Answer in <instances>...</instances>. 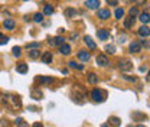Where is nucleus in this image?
Here are the masks:
<instances>
[{
	"instance_id": "f704fd0d",
	"label": "nucleus",
	"mask_w": 150,
	"mask_h": 127,
	"mask_svg": "<svg viewBox=\"0 0 150 127\" xmlns=\"http://www.w3.org/2000/svg\"><path fill=\"white\" fill-rule=\"evenodd\" d=\"M12 52H13L15 56H20V48H19V46H15V48L12 49Z\"/></svg>"
},
{
	"instance_id": "39448f33",
	"label": "nucleus",
	"mask_w": 150,
	"mask_h": 127,
	"mask_svg": "<svg viewBox=\"0 0 150 127\" xmlns=\"http://www.w3.org/2000/svg\"><path fill=\"white\" fill-rule=\"evenodd\" d=\"M65 39L62 38V36H55V38H52L51 41H49V45H52V46H62L65 42H64Z\"/></svg>"
},
{
	"instance_id": "b1692460",
	"label": "nucleus",
	"mask_w": 150,
	"mask_h": 127,
	"mask_svg": "<svg viewBox=\"0 0 150 127\" xmlns=\"http://www.w3.org/2000/svg\"><path fill=\"white\" fill-rule=\"evenodd\" d=\"M88 82H90V84H97V82H98V77H97L94 72L88 74Z\"/></svg>"
},
{
	"instance_id": "412c9836",
	"label": "nucleus",
	"mask_w": 150,
	"mask_h": 127,
	"mask_svg": "<svg viewBox=\"0 0 150 127\" xmlns=\"http://www.w3.org/2000/svg\"><path fill=\"white\" fill-rule=\"evenodd\" d=\"M64 15H65L67 18H74V16L77 15V10H75V9H72V7H68V9H65V10H64Z\"/></svg>"
},
{
	"instance_id": "f257e3e1",
	"label": "nucleus",
	"mask_w": 150,
	"mask_h": 127,
	"mask_svg": "<svg viewBox=\"0 0 150 127\" xmlns=\"http://www.w3.org/2000/svg\"><path fill=\"white\" fill-rule=\"evenodd\" d=\"M0 100H2V103L6 107H9L10 110H19L22 107V100L16 94H5V95L0 97Z\"/></svg>"
},
{
	"instance_id": "ea45409f",
	"label": "nucleus",
	"mask_w": 150,
	"mask_h": 127,
	"mask_svg": "<svg viewBox=\"0 0 150 127\" xmlns=\"http://www.w3.org/2000/svg\"><path fill=\"white\" fill-rule=\"evenodd\" d=\"M140 45H143V46H146V48H150V42H144V41H143Z\"/></svg>"
},
{
	"instance_id": "4be33fe9",
	"label": "nucleus",
	"mask_w": 150,
	"mask_h": 127,
	"mask_svg": "<svg viewBox=\"0 0 150 127\" xmlns=\"http://www.w3.org/2000/svg\"><path fill=\"white\" fill-rule=\"evenodd\" d=\"M97 35H98V38H100L101 41H105V39L108 38V31H105V29H100V31L97 32Z\"/></svg>"
},
{
	"instance_id": "c03bdc74",
	"label": "nucleus",
	"mask_w": 150,
	"mask_h": 127,
	"mask_svg": "<svg viewBox=\"0 0 150 127\" xmlns=\"http://www.w3.org/2000/svg\"><path fill=\"white\" fill-rule=\"evenodd\" d=\"M147 81H150V71H149V74H147Z\"/></svg>"
},
{
	"instance_id": "5701e85b",
	"label": "nucleus",
	"mask_w": 150,
	"mask_h": 127,
	"mask_svg": "<svg viewBox=\"0 0 150 127\" xmlns=\"http://www.w3.org/2000/svg\"><path fill=\"white\" fill-rule=\"evenodd\" d=\"M15 124H16L18 127H29V126H28V123H26L22 117H18V118L15 120Z\"/></svg>"
},
{
	"instance_id": "37998d69",
	"label": "nucleus",
	"mask_w": 150,
	"mask_h": 127,
	"mask_svg": "<svg viewBox=\"0 0 150 127\" xmlns=\"http://www.w3.org/2000/svg\"><path fill=\"white\" fill-rule=\"evenodd\" d=\"M29 110H31V111H36L38 108H36V107H29Z\"/></svg>"
},
{
	"instance_id": "7ed1b4c3",
	"label": "nucleus",
	"mask_w": 150,
	"mask_h": 127,
	"mask_svg": "<svg viewBox=\"0 0 150 127\" xmlns=\"http://www.w3.org/2000/svg\"><path fill=\"white\" fill-rule=\"evenodd\" d=\"M91 97H92V100H94V101H97V103H102V101L105 100V94H104L101 90H98V88L92 90Z\"/></svg>"
},
{
	"instance_id": "aec40b11",
	"label": "nucleus",
	"mask_w": 150,
	"mask_h": 127,
	"mask_svg": "<svg viewBox=\"0 0 150 127\" xmlns=\"http://www.w3.org/2000/svg\"><path fill=\"white\" fill-rule=\"evenodd\" d=\"M108 124H110V126H114V127H118V126L121 124V121H120L118 117H110V118H108Z\"/></svg>"
},
{
	"instance_id": "f8f14e48",
	"label": "nucleus",
	"mask_w": 150,
	"mask_h": 127,
	"mask_svg": "<svg viewBox=\"0 0 150 127\" xmlns=\"http://www.w3.org/2000/svg\"><path fill=\"white\" fill-rule=\"evenodd\" d=\"M140 49H141V45H140L138 42L130 43V52H131V54H137V52H140Z\"/></svg>"
},
{
	"instance_id": "2eb2a0df",
	"label": "nucleus",
	"mask_w": 150,
	"mask_h": 127,
	"mask_svg": "<svg viewBox=\"0 0 150 127\" xmlns=\"http://www.w3.org/2000/svg\"><path fill=\"white\" fill-rule=\"evenodd\" d=\"M84 41H85V43L88 45V48H90V49H95V48H97V45H95V42L92 41V38H91V36H85V38H84Z\"/></svg>"
},
{
	"instance_id": "f03ea898",
	"label": "nucleus",
	"mask_w": 150,
	"mask_h": 127,
	"mask_svg": "<svg viewBox=\"0 0 150 127\" xmlns=\"http://www.w3.org/2000/svg\"><path fill=\"white\" fill-rule=\"evenodd\" d=\"M84 98H85L84 91H82V92H78V88L75 87V88L72 90V100H74L77 104H84Z\"/></svg>"
},
{
	"instance_id": "cd10ccee",
	"label": "nucleus",
	"mask_w": 150,
	"mask_h": 127,
	"mask_svg": "<svg viewBox=\"0 0 150 127\" xmlns=\"http://www.w3.org/2000/svg\"><path fill=\"white\" fill-rule=\"evenodd\" d=\"M68 64H69V67H71V68H75V69H79V71H81V69H84V65H78L75 61H71V62H68Z\"/></svg>"
},
{
	"instance_id": "9b49d317",
	"label": "nucleus",
	"mask_w": 150,
	"mask_h": 127,
	"mask_svg": "<svg viewBox=\"0 0 150 127\" xmlns=\"http://www.w3.org/2000/svg\"><path fill=\"white\" fill-rule=\"evenodd\" d=\"M138 35H140L141 38H147V36L150 35V29H149L147 26H144V25H143V26L138 29Z\"/></svg>"
},
{
	"instance_id": "a211bd4d",
	"label": "nucleus",
	"mask_w": 150,
	"mask_h": 127,
	"mask_svg": "<svg viewBox=\"0 0 150 127\" xmlns=\"http://www.w3.org/2000/svg\"><path fill=\"white\" fill-rule=\"evenodd\" d=\"M42 62L43 64H51L52 62V52H45L42 55Z\"/></svg>"
},
{
	"instance_id": "ddd939ff",
	"label": "nucleus",
	"mask_w": 150,
	"mask_h": 127,
	"mask_svg": "<svg viewBox=\"0 0 150 127\" xmlns=\"http://www.w3.org/2000/svg\"><path fill=\"white\" fill-rule=\"evenodd\" d=\"M16 71H18L19 74H26V72H28V64H25V62H20V64H18V67H16Z\"/></svg>"
},
{
	"instance_id": "20e7f679",
	"label": "nucleus",
	"mask_w": 150,
	"mask_h": 127,
	"mask_svg": "<svg viewBox=\"0 0 150 127\" xmlns=\"http://www.w3.org/2000/svg\"><path fill=\"white\" fill-rule=\"evenodd\" d=\"M118 68H120L121 71L127 72V71L133 69V64H131V62H130L128 59H121V61L118 62Z\"/></svg>"
},
{
	"instance_id": "c756f323",
	"label": "nucleus",
	"mask_w": 150,
	"mask_h": 127,
	"mask_svg": "<svg viewBox=\"0 0 150 127\" xmlns=\"http://www.w3.org/2000/svg\"><path fill=\"white\" fill-rule=\"evenodd\" d=\"M41 46L39 42H32V43H28V49H38Z\"/></svg>"
},
{
	"instance_id": "393cba45",
	"label": "nucleus",
	"mask_w": 150,
	"mask_h": 127,
	"mask_svg": "<svg viewBox=\"0 0 150 127\" xmlns=\"http://www.w3.org/2000/svg\"><path fill=\"white\" fill-rule=\"evenodd\" d=\"M138 19H140V22H141V23H144V25H146V23H149V22H150V16H149V15H147V13H141V15H140V18H138Z\"/></svg>"
},
{
	"instance_id": "4c0bfd02",
	"label": "nucleus",
	"mask_w": 150,
	"mask_h": 127,
	"mask_svg": "<svg viewBox=\"0 0 150 127\" xmlns=\"http://www.w3.org/2000/svg\"><path fill=\"white\" fill-rule=\"evenodd\" d=\"M107 3H108L110 6H117V3H118V0H107Z\"/></svg>"
},
{
	"instance_id": "c85d7f7f",
	"label": "nucleus",
	"mask_w": 150,
	"mask_h": 127,
	"mask_svg": "<svg viewBox=\"0 0 150 127\" xmlns=\"http://www.w3.org/2000/svg\"><path fill=\"white\" fill-rule=\"evenodd\" d=\"M33 20H35L36 23H41V22L43 20V15H42V13H35V16H33Z\"/></svg>"
},
{
	"instance_id": "4468645a",
	"label": "nucleus",
	"mask_w": 150,
	"mask_h": 127,
	"mask_svg": "<svg viewBox=\"0 0 150 127\" xmlns=\"http://www.w3.org/2000/svg\"><path fill=\"white\" fill-rule=\"evenodd\" d=\"M3 26H5L6 29H9V31H13V29H15V20H13V19H6L5 23H3Z\"/></svg>"
},
{
	"instance_id": "e433bc0d",
	"label": "nucleus",
	"mask_w": 150,
	"mask_h": 127,
	"mask_svg": "<svg viewBox=\"0 0 150 127\" xmlns=\"http://www.w3.org/2000/svg\"><path fill=\"white\" fill-rule=\"evenodd\" d=\"M123 78H124V79H127V81H131V82H136V81H137V78H136V77H128V75H123Z\"/></svg>"
},
{
	"instance_id": "72a5a7b5",
	"label": "nucleus",
	"mask_w": 150,
	"mask_h": 127,
	"mask_svg": "<svg viewBox=\"0 0 150 127\" xmlns=\"http://www.w3.org/2000/svg\"><path fill=\"white\" fill-rule=\"evenodd\" d=\"M0 127H10L9 126V121L6 118H0Z\"/></svg>"
},
{
	"instance_id": "7c9ffc66",
	"label": "nucleus",
	"mask_w": 150,
	"mask_h": 127,
	"mask_svg": "<svg viewBox=\"0 0 150 127\" xmlns=\"http://www.w3.org/2000/svg\"><path fill=\"white\" fill-rule=\"evenodd\" d=\"M105 52L107 54H114L115 52V46L114 45H107L105 46Z\"/></svg>"
},
{
	"instance_id": "f3484780",
	"label": "nucleus",
	"mask_w": 150,
	"mask_h": 127,
	"mask_svg": "<svg viewBox=\"0 0 150 127\" xmlns=\"http://www.w3.org/2000/svg\"><path fill=\"white\" fill-rule=\"evenodd\" d=\"M78 58H79L81 61L87 62V61L90 59V52H87V51H79V52H78Z\"/></svg>"
},
{
	"instance_id": "6ab92c4d",
	"label": "nucleus",
	"mask_w": 150,
	"mask_h": 127,
	"mask_svg": "<svg viewBox=\"0 0 150 127\" xmlns=\"http://www.w3.org/2000/svg\"><path fill=\"white\" fill-rule=\"evenodd\" d=\"M39 82L42 85H48V84H52L54 82V78L52 77H41L39 78Z\"/></svg>"
},
{
	"instance_id": "a878e982",
	"label": "nucleus",
	"mask_w": 150,
	"mask_h": 127,
	"mask_svg": "<svg viewBox=\"0 0 150 127\" xmlns=\"http://www.w3.org/2000/svg\"><path fill=\"white\" fill-rule=\"evenodd\" d=\"M54 13V7L51 5H45L43 6V15H52Z\"/></svg>"
},
{
	"instance_id": "a19ab883",
	"label": "nucleus",
	"mask_w": 150,
	"mask_h": 127,
	"mask_svg": "<svg viewBox=\"0 0 150 127\" xmlns=\"http://www.w3.org/2000/svg\"><path fill=\"white\" fill-rule=\"evenodd\" d=\"M32 127H43V126H42V123H33Z\"/></svg>"
},
{
	"instance_id": "49530a36",
	"label": "nucleus",
	"mask_w": 150,
	"mask_h": 127,
	"mask_svg": "<svg viewBox=\"0 0 150 127\" xmlns=\"http://www.w3.org/2000/svg\"><path fill=\"white\" fill-rule=\"evenodd\" d=\"M108 126H110V124H102V127H108Z\"/></svg>"
},
{
	"instance_id": "1a4fd4ad",
	"label": "nucleus",
	"mask_w": 150,
	"mask_h": 127,
	"mask_svg": "<svg viewBox=\"0 0 150 127\" xmlns=\"http://www.w3.org/2000/svg\"><path fill=\"white\" fill-rule=\"evenodd\" d=\"M134 22H136V18H134V16H128V18H126V20H124V28H127V29L133 28Z\"/></svg>"
},
{
	"instance_id": "c9c22d12",
	"label": "nucleus",
	"mask_w": 150,
	"mask_h": 127,
	"mask_svg": "<svg viewBox=\"0 0 150 127\" xmlns=\"http://www.w3.org/2000/svg\"><path fill=\"white\" fill-rule=\"evenodd\" d=\"M128 13H130V16H134V18H136V16H137V15H138V10H137V9H136V7H131V9H130V12H128Z\"/></svg>"
},
{
	"instance_id": "0eeeda50",
	"label": "nucleus",
	"mask_w": 150,
	"mask_h": 127,
	"mask_svg": "<svg viewBox=\"0 0 150 127\" xmlns=\"http://www.w3.org/2000/svg\"><path fill=\"white\" fill-rule=\"evenodd\" d=\"M97 64H98L100 67H107V65H108V58L101 54V55L97 56Z\"/></svg>"
},
{
	"instance_id": "79ce46f5",
	"label": "nucleus",
	"mask_w": 150,
	"mask_h": 127,
	"mask_svg": "<svg viewBox=\"0 0 150 127\" xmlns=\"http://www.w3.org/2000/svg\"><path fill=\"white\" fill-rule=\"evenodd\" d=\"M71 38H72V39H77V38H78V33H72Z\"/></svg>"
},
{
	"instance_id": "2f4dec72",
	"label": "nucleus",
	"mask_w": 150,
	"mask_h": 127,
	"mask_svg": "<svg viewBox=\"0 0 150 127\" xmlns=\"http://www.w3.org/2000/svg\"><path fill=\"white\" fill-rule=\"evenodd\" d=\"M114 15H115V18H117V19H121V18L124 16V10H123V9H117Z\"/></svg>"
},
{
	"instance_id": "423d86ee",
	"label": "nucleus",
	"mask_w": 150,
	"mask_h": 127,
	"mask_svg": "<svg viewBox=\"0 0 150 127\" xmlns=\"http://www.w3.org/2000/svg\"><path fill=\"white\" fill-rule=\"evenodd\" d=\"M85 6H87L88 9H91V10H95V9H98V6H100V0H87V2H85Z\"/></svg>"
},
{
	"instance_id": "bb28decb",
	"label": "nucleus",
	"mask_w": 150,
	"mask_h": 127,
	"mask_svg": "<svg viewBox=\"0 0 150 127\" xmlns=\"http://www.w3.org/2000/svg\"><path fill=\"white\" fill-rule=\"evenodd\" d=\"M29 56L35 59V58L41 56V51H39V49H31V51H29Z\"/></svg>"
},
{
	"instance_id": "a18cd8bd",
	"label": "nucleus",
	"mask_w": 150,
	"mask_h": 127,
	"mask_svg": "<svg viewBox=\"0 0 150 127\" xmlns=\"http://www.w3.org/2000/svg\"><path fill=\"white\" fill-rule=\"evenodd\" d=\"M136 127H146V126H143V124H138V126H136Z\"/></svg>"
},
{
	"instance_id": "58836bf2",
	"label": "nucleus",
	"mask_w": 150,
	"mask_h": 127,
	"mask_svg": "<svg viewBox=\"0 0 150 127\" xmlns=\"http://www.w3.org/2000/svg\"><path fill=\"white\" fill-rule=\"evenodd\" d=\"M134 2H136V5H144L146 0H134Z\"/></svg>"
},
{
	"instance_id": "dca6fc26",
	"label": "nucleus",
	"mask_w": 150,
	"mask_h": 127,
	"mask_svg": "<svg viewBox=\"0 0 150 127\" xmlns=\"http://www.w3.org/2000/svg\"><path fill=\"white\" fill-rule=\"evenodd\" d=\"M59 52H61L62 55H69V54H71V46H69L68 43H64V45L59 48Z\"/></svg>"
},
{
	"instance_id": "473e14b6",
	"label": "nucleus",
	"mask_w": 150,
	"mask_h": 127,
	"mask_svg": "<svg viewBox=\"0 0 150 127\" xmlns=\"http://www.w3.org/2000/svg\"><path fill=\"white\" fill-rule=\"evenodd\" d=\"M7 42H9V38L0 33V45H5V43H7Z\"/></svg>"
},
{
	"instance_id": "9d476101",
	"label": "nucleus",
	"mask_w": 150,
	"mask_h": 127,
	"mask_svg": "<svg viewBox=\"0 0 150 127\" xmlns=\"http://www.w3.org/2000/svg\"><path fill=\"white\" fill-rule=\"evenodd\" d=\"M31 95H32V98H33V100H42V97H43L42 91H41V90H38V88H33V90H32V92H31Z\"/></svg>"
},
{
	"instance_id": "6e6552de",
	"label": "nucleus",
	"mask_w": 150,
	"mask_h": 127,
	"mask_svg": "<svg viewBox=\"0 0 150 127\" xmlns=\"http://www.w3.org/2000/svg\"><path fill=\"white\" fill-rule=\"evenodd\" d=\"M110 15H111V13H110V10H108V9H100V10H98V18H100V19H102V20L108 19V18H110Z\"/></svg>"
}]
</instances>
